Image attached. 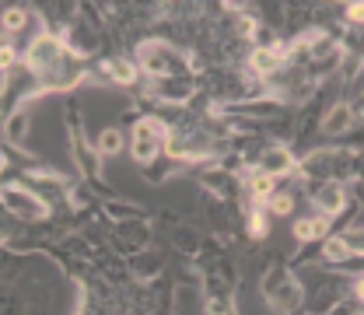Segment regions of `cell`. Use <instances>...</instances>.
Instances as JSON below:
<instances>
[{
    "mask_svg": "<svg viewBox=\"0 0 364 315\" xmlns=\"http://www.w3.org/2000/svg\"><path fill=\"white\" fill-rule=\"evenodd\" d=\"M63 60H67V43H63L60 36H53V32L36 36L32 46L25 49V67L36 70V74H43L46 88L56 85V74L63 70Z\"/></svg>",
    "mask_w": 364,
    "mask_h": 315,
    "instance_id": "cell-1",
    "label": "cell"
},
{
    "mask_svg": "<svg viewBox=\"0 0 364 315\" xmlns=\"http://www.w3.org/2000/svg\"><path fill=\"white\" fill-rule=\"evenodd\" d=\"M263 298L270 301L277 312H298L301 301H305V287H301V280L287 270V267L277 263V267H270L267 277H263Z\"/></svg>",
    "mask_w": 364,
    "mask_h": 315,
    "instance_id": "cell-2",
    "label": "cell"
},
{
    "mask_svg": "<svg viewBox=\"0 0 364 315\" xmlns=\"http://www.w3.org/2000/svg\"><path fill=\"white\" fill-rule=\"evenodd\" d=\"M0 200H4L7 214L18 218V221H46V218H49L46 200L39 193H32L28 186H21V182H7L4 193H0Z\"/></svg>",
    "mask_w": 364,
    "mask_h": 315,
    "instance_id": "cell-3",
    "label": "cell"
},
{
    "mask_svg": "<svg viewBox=\"0 0 364 315\" xmlns=\"http://www.w3.org/2000/svg\"><path fill=\"white\" fill-rule=\"evenodd\" d=\"M136 56H140V67H144L147 74H154V78H179V74H186L182 56L168 43H161V39L144 43L136 49Z\"/></svg>",
    "mask_w": 364,
    "mask_h": 315,
    "instance_id": "cell-4",
    "label": "cell"
},
{
    "mask_svg": "<svg viewBox=\"0 0 364 315\" xmlns=\"http://www.w3.org/2000/svg\"><path fill=\"white\" fill-rule=\"evenodd\" d=\"M161 144H168V130L158 119H140L134 127V161L151 165L161 154Z\"/></svg>",
    "mask_w": 364,
    "mask_h": 315,
    "instance_id": "cell-5",
    "label": "cell"
},
{
    "mask_svg": "<svg viewBox=\"0 0 364 315\" xmlns=\"http://www.w3.org/2000/svg\"><path fill=\"white\" fill-rule=\"evenodd\" d=\"M298 169V161H294V154H291V147H284V144H270V147H263V154H259V172L263 176H291Z\"/></svg>",
    "mask_w": 364,
    "mask_h": 315,
    "instance_id": "cell-6",
    "label": "cell"
},
{
    "mask_svg": "<svg viewBox=\"0 0 364 315\" xmlns=\"http://www.w3.org/2000/svg\"><path fill=\"white\" fill-rule=\"evenodd\" d=\"M312 203L322 210V218H336V214L347 207V189H343L336 179L318 182L316 193H312Z\"/></svg>",
    "mask_w": 364,
    "mask_h": 315,
    "instance_id": "cell-7",
    "label": "cell"
},
{
    "mask_svg": "<svg viewBox=\"0 0 364 315\" xmlns=\"http://www.w3.org/2000/svg\"><path fill=\"white\" fill-rule=\"evenodd\" d=\"M28 130H32V112H28V102H25V105H18V109L7 116V123H4V137H7V144H11V147H21V144L28 140Z\"/></svg>",
    "mask_w": 364,
    "mask_h": 315,
    "instance_id": "cell-8",
    "label": "cell"
},
{
    "mask_svg": "<svg viewBox=\"0 0 364 315\" xmlns=\"http://www.w3.org/2000/svg\"><path fill=\"white\" fill-rule=\"evenodd\" d=\"M280 63H284V49H280V46H259V49H252V56H249V67H252L256 78L277 74Z\"/></svg>",
    "mask_w": 364,
    "mask_h": 315,
    "instance_id": "cell-9",
    "label": "cell"
},
{
    "mask_svg": "<svg viewBox=\"0 0 364 315\" xmlns=\"http://www.w3.org/2000/svg\"><path fill=\"white\" fill-rule=\"evenodd\" d=\"M350 127H354V109L347 102H336V105L326 109V116H322V134L326 137H340Z\"/></svg>",
    "mask_w": 364,
    "mask_h": 315,
    "instance_id": "cell-10",
    "label": "cell"
},
{
    "mask_svg": "<svg viewBox=\"0 0 364 315\" xmlns=\"http://www.w3.org/2000/svg\"><path fill=\"white\" fill-rule=\"evenodd\" d=\"M322 260L333 263V267H347L354 260V249H350V242L343 235H333V238L322 242Z\"/></svg>",
    "mask_w": 364,
    "mask_h": 315,
    "instance_id": "cell-11",
    "label": "cell"
},
{
    "mask_svg": "<svg viewBox=\"0 0 364 315\" xmlns=\"http://www.w3.org/2000/svg\"><path fill=\"white\" fill-rule=\"evenodd\" d=\"M67 49L74 56H91V53H98V36L91 32L88 25H74L70 36H67Z\"/></svg>",
    "mask_w": 364,
    "mask_h": 315,
    "instance_id": "cell-12",
    "label": "cell"
},
{
    "mask_svg": "<svg viewBox=\"0 0 364 315\" xmlns=\"http://www.w3.org/2000/svg\"><path fill=\"white\" fill-rule=\"evenodd\" d=\"M105 74H109V81H112V85L130 88L140 70H136V63H130V60H123V56H119V60H109V63H105Z\"/></svg>",
    "mask_w": 364,
    "mask_h": 315,
    "instance_id": "cell-13",
    "label": "cell"
},
{
    "mask_svg": "<svg viewBox=\"0 0 364 315\" xmlns=\"http://www.w3.org/2000/svg\"><path fill=\"white\" fill-rule=\"evenodd\" d=\"M326 228H329L326 218H301V221L294 225V238H298V242H316V238L326 235Z\"/></svg>",
    "mask_w": 364,
    "mask_h": 315,
    "instance_id": "cell-14",
    "label": "cell"
},
{
    "mask_svg": "<svg viewBox=\"0 0 364 315\" xmlns=\"http://www.w3.org/2000/svg\"><path fill=\"white\" fill-rule=\"evenodd\" d=\"M130 267H134V273L140 277V280H147V277H158L165 263H161L158 252H136V260L130 263Z\"/></svg>",
    "mask_w": 364,
    "mask_h": 315,
    "instance_id": "cell-15",
    "label": "cell"
},
{
    "mask_svg": "<svg viewBox=\"0 0 364 315\" xmlns=\"http://www.w3.org/2000/svg\"><path fill=\"white\" fill-rule=\"evenodd\" d=\"M119 151H123V134H119L116 127H109V130L98 134V154H102V158H116Z\"/></svg>",
    "mask_w": 364,
    "mask_h": 315,
    "instance_id": "cell-16",
    "label": "cell"
},
{
    "mask_svg": "<svg viewBox=\"0 0 364 315\" xmlns=\"http://www.w3.org/2000/svg\"><path fill=\"white\" fill-rule=\"evenodd\" d=\"M123 238H130L134 245L144 249V245L151 242V228L144 225V221H127V225H123Z\"/></svg>",
    "mask_w": 364,
    "mask_h": 315,
    "instance_id": "cell-17",
    "label": "cell"
},
{
    "mask_svg": "<svg viewBox=\"0 0 364 315\" xmlns=\"http://www.w3.org/2000/svg\"><path fill=\"white\" fill-rule=\"evenodd\" d=\"M273 182L277 179L263 176V172H259V176H252V179H249V193H252V200H270L273 196Z\"/></svg>",
    "mask_w": 364,
    "mask_h": 315,
    "instance_id": "cell-18",
    "label": "cell"
},
{
    "mask_svg": "<svg viewBox=\"0 0 364 315\" xmlns=\"http://www.w3.org/2000/svg\"><path fill=\"white\" fill-rule=\"evenodd\" d=\"M267 207H270V214H277V218H287L294 210V196L291 193H273L270 200H267Z\"/></svg>",
    "mask_w": 364,
    "mask_h": 315,
    "instance_id": "cell-19",
    "label": "cell"
},
{
    "mask_svg": "<svg viewBox=\"0 0 364 315\" xmlns=\"http://www.w3.org/2000/svg\"><path fill=\"white\" fill-rule=\"evenodd\" d=\"M25 25H28V11H25V7L4 11V28H7V32H21Z\"/></svg>",
    "mask_w": 364,
    "mask_h": 315,
    "instance_id": "cell-20",
    "label": "cell"
},
{
    "mask_svg": "<svg viewBox=\"0 0 364 315\" xmlns=\"http://www.w3.org/2000/svg\"><path fill=\"white\" fill-rule=\"evenodd\" d=\"M249 235H252V238H263V235H267V214H263V210H252V214H249Z\"/></svg>",
    "mask_w": 364,
    "mask_h": 315,
    "instance_id": "cell-21",
    "label": "cell"
},
{
    "mask_svg": "<svg viewBox=\"0 0 364 315\" xmlns=\"http://www.w3.org/2000/svg\"><path fill=\"white\" fill-rule=\"evenodd\" d=\"M361 309L364 305L361 301H354V298H350V301H340V298H336V301H333V309H329L326 315H358Z\"/></svg>",
    "mask_w": 364,
    "mask_h": 315,
    "instance_id": "cell-22",
    "label": "cell"
},
{
    "mask_svg": "<svg viewBox=\"0 0 364 315\" xmlns=\"http://www.w3.org/2000/svg\"><path fill=\"white\" fill-rule=\"evenodd\" d=\"M203 312H207V315H231V305H228L225 298H207Z\"/></svg>",
    "mask_w": 364,
    "mask_h": 315,
    "instance_id": "cell-23",
    "label": "cell"
},
{
    "mask_svg": "<svg viewBox=\"0 0 364 315\" xmlns=\"http://www.w3.org/2000/svg\"><path fill=\"white\" fill-rule=\"evenodd\" d=\"M347 18H350L354 25H364V0H354V4H347Z\"/></svg>",
    "mask_w": 364,
    "mask_h": 315,
    "instance_id": "cell-24",
    "label": "cell"
},
{
    "mask_svg": "<svg viewBox=\"0 0 364 315\" xmlns=\"http://www.w3.org/2000/svg\"><path fill=\"white\" fill-rule=\"evenodd\" d=\"M350 91H354L358 98H364V60H361V67L354 70V78H350Z\"/></svg>",
    "mask_w": 364,
    "mask_h": 315,
    "instance_id": "cell-25",
    "label": "cell"
},
{
    "mask_svg": "<svg viewBox=\"0 0 364 315\" xmlns=\"http://www.w3.org/2000/svg\"><path fill=\"white\" fill-rule=\"evenodd\" d=\"M350 298L364 305V273H358V277H354V291H350Z\"/></svg>",
    "mask_w": 364,
    "mask_h": 315,
    "instance_id": "cell-26",
    "label": "cell"
},
{
    "mask_svg": "<svg viewBox=\"0 0 364 315\" xmlns=\"http://www.w3.org/2000/svg\"><path fill=\"white\" fill-rule=\"evenodd\" d=\"M11 63H14V49L4 46V49H0V67H11Z\"/></svg>",
    "mask_w": 364,
    "mask_h": 315,
    "instance_id": "cell-27",
    "label": "cell"
},
{
    "mask_svg": "<svg viewBox=\"0 0 364 315\" xmlns=\"http://www.w3.org/2000/svg\"><path fill=\"white\" fill-rule=\"evenodd\" d=\"M238 32H242V36L256 32V21H252V18H242V21H238Z\"/></svg>",
    "mask_w": 364,
    "mask_h": 315,
    "instance_id": "cell-28",
    "label": "cell"
}]
</instances>
